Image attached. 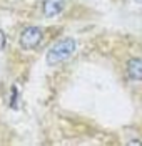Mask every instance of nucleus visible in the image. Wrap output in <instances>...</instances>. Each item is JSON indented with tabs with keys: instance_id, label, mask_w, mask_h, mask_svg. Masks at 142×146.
I'll list each match as a JSON object with an SVG mask.
<instances>
[{
	"instance_id": "f257e3e1",
	"label": "nucleus",
	"mask_w": 142,
	"mask_h": 146,
	"mask_svg": "<svg viewBox=\"0 0 142 146\" xmlns=\"http://www.w3.org/2000/svg\"><path fill=\"white\" fill-rule=\"evenodd\" d=\"M77 48V42L74 38H64L60 42H57L47 52V63L48 65H59L65 62L67 58H70Z\"/></svg>"
},
{
	"instance_id": "f03ea898",
	"label": "nucleus",
	"mask_w": 142,
	"mask_h": 146,
	"mask_svg": "<svg viewBox=\"0 0 142 146\" xmlns=\"http://www.w3.org/2000/svg\"><path fill=\"white\" fill-rule=\"evenodd\" d=\"M42 40V30L38 27H27L22 35H20V46L30 50V48H35Z\"/></svg>"
},
{
	"instance_id": "7ed1b4c3",
	"label": "nucleus",
	"mask_w": 142,
	"mask_h": 146,
	"mask_svg": "<svg viewBox=\"0 0 142 146\" xmlns=\"http://www.w3.org/2000/svg\"><path fill=\"white\" fill-rule=\"evenodd\" d=\"M127 75L131 80L142 82V58H131L127 63Z\"/></svg>"
},
{
	"instance_id": "20e7f679",
	"label": "nucleus",
	"mask_w": 142,
	"mask_h": 146,
	"mask_svg": "<svg viewBox=\"0 0 142 146\" xmlns=\"http://www.w3.org/2000/svg\"><path fill=\"white\" fill-rule=\"evenodd\" d=\"M44 10H45V15H47V17L57 15V13L62 10V3H59V2H45Z\"/></svg>"
},
{
	"instance_id": "39448f33",
	"label": "nucleus",
	"mask_w": 142,
	"mask_h": 146,
	"mask_svg": "<svg viewBox=\"0 0 142 146\" xmlns=\"http://www.w3.org/2000/svg\"><path fill=\"white\" fill-rule=\"evenodd\" d=\"M3 45H5V35H3V32L0 30V48H3Z\"/></svg>"
},
{
	"instance_id": "423d86ee",
	"label": "nucleus",
	"mask_w": 142,
	"mask_h": 146,
	"mask_svg": "<svg viewBox=\"0 0 142 146\" xmlns=\"http://www.w3.org/2000/svg\"><path fill=\"white\" fill-rule=\"evenodd\" d=\"M135 2H139V3H142V0H135Z\"/></svg>"
}]
</instances>
